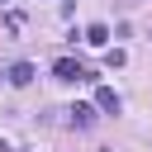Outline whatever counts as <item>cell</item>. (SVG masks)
Returning a JSON list of instances; mask_svg holds the SVG:
<instances>
[{
  "mask_svg": "<svg viewBox=\"0 0 152 152\" xmlns=\"http://www.w3.org/2000/svg\"><path fill=\"white\" fill-rule=\"evenodd\" d=\"M52 76H57V81H86V66H81L76 57H57V62H52Z\"/></svg>",
  "mask_w": 152,
  "mask_h": 152,
  "instance_id": "obj_1",
  "label": "cell"
},
{
  "mask_svg": "<svg viewBox=\"0 0 152 152\" xmlns=\"http://www.w3.org/2000/svg\"><path fill=\"white\" fill-rule=\"evenodd\" d=\"M0 76H5V81H10V86H28V81H33V76H38V71H33V62H14V66H5V71H0Z\"/></svg>",
  "mask_w": 152,
  "mask_h": 152,
  "instance_id": "obj_2",
  "label": "cell"
},
{
  "mask_svg": "<svg viewBox=\"0 0 152 152\" xmlns=\"http://www.w3.org/2000/svg\"><path fill=\"white\" fill-rule=\"evenodd\" d=\"M95 109H104V114H119V109H124V100H119L109 86H100V90H95Z\"/></svg>",
  "mask_w": 152,
  "mask_h": 152,
  "instance_id": "obj_3",
  "label": "cell"
},
{
  "mask_svg": "<svg viewBox=\"0 0 152 152\" xmlns=\"http://www.w3.org/2000/svg\"><path fill=\"white\" fill-rule=\"evenodd\" d=\"M66 114H71V124H76V128H90V124H95V104H71Z\"/></svg>",
  "mask_w": 152,
  "mask_h": 152,
  "instance_id": "obj_4",
  "label": "cell"
},
{
  "mask_svg": "<svg viewBox=\"0 0 152 152\" xmlns=\"http://www.w3.org/2000/svg\"><path fill=\"white\" fill-rule=\"evenodd\" d=\"M86 43H90V48H104V43H109V24H90V28H86Z\"/></svg>",
  "mask_w": 152,
  "mask_h": 152,
  "instance_id": "obj_5",
  "label": "cell"
},
{
  "mask_svg": "<svg viewBox=\"0 0 152 152\" xmlns=\"http://www.w3.org/2000/svg\"><path fill=\"white\" fill-rule=\"evenodd\" d=\"M124 62H128L124 48H109V52H104V66H124Z\"/></svg>",
  "mask_w": 152,
  "mask_h": 152,
  "instance_id": "obj_6",
  "label": "cell"
},
{
  "mask_svg": "<svg viewBox=\"0 0 152 152\" xmlns=\"http://www.w3.org/2000/svg\"><path fill=\"white\" fill-rule=\"evenodd\" d=\"M128 5H133V0H128Z\"/></svg>",
  "mask_w": 152,
  "mask_h": 152,
  "instance_id": "obj_7",
  "label": "cell"
}]
</instances>
